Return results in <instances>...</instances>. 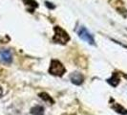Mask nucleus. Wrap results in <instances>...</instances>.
<instances>
[{
  "mask_svg": "<svg viewBox=\"0 0 127 115\" xmlns=\"http://www.w3.org/2000/svg\"><path fill=\"white\" fill-rule=\"evenodd\" d=\"M55 31V36L53 38V41L56 43H60V44H66L69 40H70V37L68 35V33L64 31L63 29L59 26H56L54 28Z\"/></svg>",
  "mask_w": 127,
  "mask_h": 115,
  "instance_id": "f257e3e1",
  "label": "nucleus"
},
{
  "mask_svg": "<svg viewBox=\"0 0 127 115\" xmlns=\"http://www.w3.org/2000/svg\"><path fill=\"white\" fill-rule=\"evenodd\" d=\"M49 72H50V74L54 75V76L61 77L63 76V74L66 72V69H65V67L62 65V63L60 61H58L57 59H53L51 61Z\"/></svg>",
  "mask_w": 127,
  "mask_h": 115,
  "instance_id": "f03ea898",
  "label": "nucleus"
},
{
  "mask_svg": "<svg viewBox=\"0 0 127 115\" xmlns=\"http://www.w3.org/2000/svg\"><path fill=\"white\" fill-rule=\"evenodd\" d=\"M77 35H78V37L83 39V40H85L87 43H89L91 45H95V39H94V37L91 35V33L85 28V27H83V26H80L78 29H77Z\"/></svg>",
  "mask_w": 127,
  "mask_h": 115,
  "instance_id": "7ed1b4c3",
  "label": "nucleus"
},
{
  "mask_svg": "<svg viewBox=\"0 0 127 115\" xmlns=\"http://www.w3.org/2000/svg\"><path fill=\"white\" fill-rule=\"evenodd\" d=\"M70 80L74 84L80 85L83 83V81H84V76L82 74L78 73V72H75V73H72L70 75Z\"/></svg>",
  "mask_w": 127,
  "mask_h": 115,
  "instance_id": "20e7f679",
  "label": "nucleus"
},
{
  "mask_svg": "<svg viewBox=\"0 0 127 115\" xmlns=\"http://www.w3.org/2000/svg\"><path fill=\"white\" fill-rule=\"evenodd\" d=\"M0 58L4 62L10 63V62H12V59H13L12 52L10 50H1L0 51Z\"/></svg>",
  "mask_w": 127,
  "mask_h": 115,
  "instance_id": "39448f33",
  "label": "nucleus"
},
{
  "mask_svg": "<svg viewBox=\"0 0 127 115\" xmlns=\"http://www.w3.org/2000/svg\"><path fill=\"white\" fill-rule=\"evenodd\" d=\"M112 102H113V104L111 105V108L114 109L116 112H118V113L122 115H127V109H125L122 106H121L118 103H115L114 101H112Z\"/></svg>",
  "mask_w": 127,
  "mask_h": 115,
  "instance_id": "423d86ee",
  "label": "nucleus"
},
{
  "mask_svg": "<svg viewBox=\"0 0 127 115\" xmlns=\"http://www.w3.org/2000/svg\"><path fill=\"white\" fill-rule=\"evenodd\" d=\"M23 2H24V4H25L26 6L28 7V10L32 13L33 12V10L35 9V8H37L38 4L34 1V0H23Z\"/></svg>",
  "mask_w": 127,
  "mask_h": 115,
  "instance_id": "0eeeda50",
  "label": "nucleus"
},
{
  "mask_svg": "<svg viewBox=\"0 0 127 115\" xmlns=\"http://www.w3.org/2000/svg\"><path fill=\"white\" fill-rule=\"evenodd\" d=\"M107 82H108L112 86H117L119 83H120V77L118 75V73H114L112 77L107 80Z\"/></svg>",
  "mask_w": 127,
  "mask_h": 115,
  "instance_id": "6e6552de",
  "label": "nucleus"
},
{
  "mask_svg": "<svg viewBox=\"0 0 127 115\" xmlns=\"http://www.w3.org/2000/svg\"><path fill=\"white\" fill-rule=\"evenodd\" d=\"M32 115H44V108L41 106H35L31 109Z\"/></svg>",
  "mask_w": 127,
  "mask_h": 115,
  "instance_id": "1a4fd4ad",
  "label": "nucleus"
},
{
  "mask_svg": "<svg viewBox=\"0 0 127 115\" xmlns=\"http://www.w3.org/2000/svg\"><path fill=\"white\" fill-rule=\"evenodd\" d=\"M38 96H39L43 101H45L46 103H49V104H54V103H55V101L53 100V98H52L51 96L49 95L48 93H46V92L39 93V95Z\"/></svg>",
  "mask_w": 127,
  "mask_h": 115,
  "instance_id": "9d476101",
  "label": "nucleus"
},
{
  "mask_svg": "<svg viewBox=\"0 0 127 115\" xmlns=\"http://www.w3.org/2000/svg\"><path fill=\"white\" fill-rule=\"evenodd\" d=\"M5 83L0 82V97H2L7 92V90H5Z\"/></svg>",
  "mask_w": 127,
  "mask_h": 115,
  "instance_id": "9b49d317",
  "label": "nucleus"
},
{
  "mask_svg": "<svg viewBox=\"0 0 127 115\" xmlns=\"http://www.w3.org/2000/svg\"><path fill=\"white\" fill-rule=\"evenodd\" d=\"M50 4H51V3L46 2V5H47V7H48V8H52V9H54V8H55V6H54V5H50Z\"/></svg>",
  "mask_w": 127,
  "mask_h": 115,
  "instance_id": "f8f14e48",
  "label": "nucleus"
}]
</instances>
